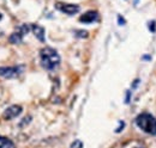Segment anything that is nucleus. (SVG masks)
I'll list each match as a JSON object with an SVG mask.
<instances>
[{"mask_svg": "<svg viewBox=\"0 0 156 148\" xmlns=\"http://www.w3.org/2000/svg\"><path fill=\"white\" fill-rule=\"evenodd\" d=\"M40 59L42 67L47 71L55 69L60 63V56L58 52L51 47H46L40 52Z\"/></svg>", "mask_w": 156, "mask_h": 148, "instance_id": "1", "label": "nucleus"}, {"mask_svg": "<svg viewBox=\"0 0 156 148\" xmlns=\"http://www.w3.org/2000/svg\"><path fill=\"white\" fill-rule=\"evenodd\" d=\"M136 123L143 131L151 135H156V118L150 113L144 112L138 115L136 118Z\"/></svg>", "mask_w": 156, "mask_h": 148, "instance_id": "2", "label": "nucleus"}, {"mask_svg": "<svg viewBox=\"0 0 156 148\" xmlns=\"http://www.w3.org/2000/svg\"><path fill=\"white\" fill-rule=\"evenodd\" d=\"M30 30H31L30 24H23L22 26H20V28L17 29L16 32H13L11 36L9 37V42L12 43V44H20V42L23 41L24 36H25Z\"/></svg>", "mask_w": 156, "mask_h": 148, "instance_id": "3", "label": "nucleus"}, {"mask_svg": "<svg viewBox=\"0 0 156 148\" xmlns=\"http://www.w3.org/2000/svg\"><path fill=\"white\" fill-rule=\"evenodd\" d=\"M23 66H13V67H0V76L5 79H13L20 76L23 73Z\"/></svg>", "mask_w": 156, "mask_h": 148, "instance_id": "4", "label": "nucleus"}, {"mask_svg": "<svg viewBox=\"0 0 156 148\" xmlns=\"http://www.w3.org/2000/svg\"><path fill=\"white\" fill-rule=\"evenodd\" d=\"M55 7L58 8L59 11H61L62 13H66V15H75V13H78L80 7L78 5H75V4H66V2H57L55 4Z\"/></svg>", "mask_w": 156, "mask_h": 148, "instance_id": "5", "label": "nucleus"}, {"mask_svg": "<svg viewBox=\"0 0 156 148\" xmlns=\"http://www.w3.org/2000/svg\"><path fill=\"white\" fill-rule=\"evenodd\" d=\"M20 113H22V106H20V105H11L5 110L4 115H2V118L6 119V121H10V119L16 118L17 116H20Z\"/></svg>", "mask_w": 156, "mask_h": 148, "instance_id": "6", "label": "nucleus"}, {"mask_svg": "<svg viewBox=\"0 0 156 148\" xmlns=\"http://www.w3.org/2000/svg\"><path fill=\"white\" fill-rule=\"evenodd\" d=\"M98 19V13L96 11H88L85 12L84 15H82L79 17V22L84 23V24H90V23H94Z\"/></svg>", "mask_w": 156, "mask_h": 148, "instance_id": "7", "label": "nucleus"}, {"mask_svg": "<svg viewBox=\"0 0 156 148\" xmlns=\"http://www.w3.org/2000/svg\"><path fill=\"white\" fill-rule=\"evenodd\" d=\"M30 28H31V31L34 32L36 38L41 42H44V29L37 24H30Z\"/></svg>", "mask_w": 156, "mask_h": 148, "instance_id": "8", "label": "nucleus"}, {"mask_svg": "<svg viewBox=\"0 0 156 148\" xmlns=\"http://www.w3.org/2000/svg\"><path fill=\"white\" fill-rule=\"evenodd\" d=\"M9 147H15L13 141H11L7 137L0 136V148H9Z\"/></svg>", "mask_w": 156, "mask_h": 148, "instance_id": "9", "label": "nucleus"}, {"mask_svg": "<svg viewBox=\"0 0 156 148\" xmlns=\"http://www.w3.org/2000/svg\"><path fill=\"white\" fill-rule=\"evenodd\" d=\"M71 147H83V143L80 141H76V142H73L71 145Z\"/></svg>", "mask_w": 156, "mask_h": 148, "instance_id": "10", "label": "nucleus"}, {"mask_svg": "<svg viewBox=\"0 0 156 148\" xmlns=\"http://www.w3.org/2000/svg\"><path fill=\"white\" fill-rule=\"evenodd\" d=\"M77 36H80V37H88V32L87 31H77Z\"/></svg>", "mask_w": 156, "mask_h": 148, "instance_id": "11", "label": "nucleus"}, {"mask_svg": "<svg viewBox=\"0 0 156 148\" xmlns=\"http://www.w3.org/2000/svg\"><path fill=\"white\" fill-rule=\"evenodd\" d=\"M118 22L120 23V25H124V24H125V19L121 18V16H119V17H118Z\"/></svg>", "mask_w": 156, "mask_h": 148, "instance_id": "12", "label": "nucleus"}, {"mask_svg": "<svg viewBox=\"0 0 156 148\" xmlns=\"http://www.w3.org/2000/svg\"><path fill=\"white\" fill-rule=\"evenodd\" d=\"M2 18V15H1V13H0V19Z\"/></svg>", "mask_w": 156, "mask_h": 148, "instance_id": "13", "label": "nucleus"}]
</instances>
